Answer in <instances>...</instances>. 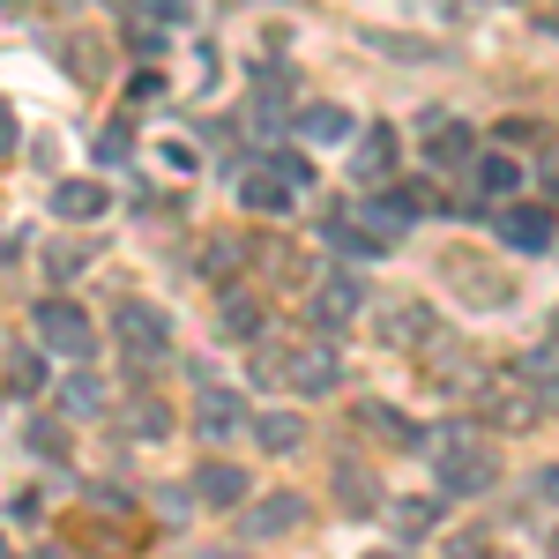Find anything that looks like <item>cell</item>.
Listing matches in <instances>:
<instances>
[{"label": "cell", "instance_id": "obj_1", "mask_svg": "<svg viewBox=\"0 0 559 559\" xmlns=\"http://www.w3.org/2000/svg\"><path fill=\"white\" fill-rule=\"evenodd\" d=\"M492 477H500V463H492L485 440H471V432H440V440H432V492H440V500L492 492Z\"/></svg>", "mask_w": 559, "mask_h": 559}, {"label": "cell", "instance_id": "obj_2", "mask_svg": "<svg viewBox=\"0 0 559 559\" xmlns=\"http://www.w3.org/2000/svg\"><path fill=\"white\" fill-rule=\"evenodd\" d=\"M38 344L60 350V358H90L97 350V329H90V313L75 299H45L38 306Z\"/></svg>", "mask_w": 559, "mask_h": 559}, {"label": "cell", "instance_id": "obj_3", "mask_svg": "<svg viewBox=\"0 0 559 559\" xmlns=\"http://www.w3.org/2000/svg\"><path fill=\"white\" fill-rule=\"evenodd\" d=\"M358 306H366L358 276H321V284H313V299H306V321H313L321 336H344L350 321H358Z\"/></svg>", "mask_w": 559, "mask_h": 559}, {"label": "cell", "instance_id": "obj_4", "mask_svg": "<svg viewBox=\"0 0 559 559\" xmlns=\"http://www.w3.org/2000/svg\"><path fill=\"white\" fill-rule=\"evenodd\" d=\"M515 254H545L552 247V202H515V210H500V224H492Z\"/></svg>", "mask_w": 559, "mask_h": 559}, {"label": "cell", "instance_id": "obj_5", "mask_svg": "<svg viewBox=\"0 0 559 559\" xmlns=\"http://www.w3.org/2000/svg\"><path fill=\"white\" fill-rule=\"evenodd\" d=\"M194 500L202 508H247L254 500V477L239 463H194Z\"/></svg>", "mask_w": 559, "mask_h": 559}, {"label": "cell", "instance_id": "obj_6", "mask_svg": "<svg viewBox=\"0 0 559 559\" xmlns=\"http://www.w3.org/2000/svg\"><path fill=\"white\" fill-rule=\"evenodd\" d=\"M120 344H128V358H142V366H150V358H165V344H173V329H165V313H157V306H120Z\"/></svg>", "mask_w": 559, "mask_h": 559}, {"label": "cell", "instance_id": "obj_7", "mask_svg": "<svg viewBox=\"0 0 559 559\" xmlns=\"http://www.w3.org/2000/svg\"><path fill=\"white\" fill-rule=\"evenodd\" d=\"M284 381L299 388V395H329V388L344 381V366H336V350H329V344H306V350L284 358Z\"/></svg>", "mask_w": 559, "mask_h": 559}, {"label": "cell", "instance_id": "obj_8", "mask_svg": "<svg viewBox=\"0 0 559 559\" xmlns=\"http://www.w3.org/2000/svg\"><path fill=\"white\" fill-rule=\"evenodd\" d=\"M239 426H247L239 395H231V388H216V381H202V395H194V432H202V440H231Z\"/></svg>", "mask_w": 559, "mask_h": 559}, {"label": "cell", "instance_id": "obj_9", "mask_svg": "<svg viewBox=\"0 0 559 559\" xmlns=\"http://www.w3.org/2000/svg\"><path fill=\"white\" fill-rule=\"evenodd\" d=\"M299 522H306V492H269V500L247 508V537H284Z\"/></svg>", "mask_w": 559, "mask_h": 559}, {"label": "cell", "instance_id": "obj_10", "mask_svg": "<svg viewBox=\"0 0 559 559\" xmlns=\"http://www.w3.org/2000/svg\"><path fill=\"white\" fill-rule=\"evenodd\" d=\"M440 515H448V500H432V492L388 500V530H395V537H426V530H440Z\"/></svg>", "mask_w": 559, "mask_h": 559}, {"label": "cell", "instance_id": "obj_11", "mask_svg": "<svg viewBox=\"0 0 559 559\" xmlns=\"http://www.w3.org/2000/svg\"><path fill=\"white\" fill-rule=\"evenodd\" d=\"M239 202H247L254 216H292V210H299V194H292V187H284L276 173H269V165L239 179Z\"/></svg>", "mask_w": 559, "mask_h": 559}, {"label": "cell", "instance_id": "obj_12", "mask_svg": "<svg viewBox=\"0 0 559 559\" xmlns=\"http://www.w3.org/2000/svg\"><path fill=\"white\" fill-rule=\"evenodd\" d=\"M254 440H261V455H299L306 448V418L299 411H254Z\"/></svg>", "mask_w": 559, "mask_h": 559}, {"label": "cell", "instance_id": "obj_13", "mask_svg": "<svg viewBox=\"0 0 559 559\" xmlns=\"http://www.w3.org/2000/svg\"><path fill=\"white\" fill-rule=\"evenodd\" d=\"M112 210V194L97 187V179H60L52 187V216H75V224H90V216Z\"/></svg>", "mask_w": 559, "mask_h": 559}, {"label": "cell", "instance_id": "obj_14", "mask_svg": "<svg viewBox=\"0 0 559 559\" xmlns=\"http://www.w3.org/2000/svg\"><path fill=\"white\" fill-rule=\"evenodd\" d=\"M350 173L366 179V187L395 173V128H381V120H373V134H366V142H358V157H350Z\"/></svg>", "mask_w": 559, "mask_h": 559}, {"label": "cell", "instance_id": "obj_15", "mask_svg": "<svg viewBox=\"0 0 559 559\" xmlns=\"http://www.w3.org/2000/svg\"><path fill=\"white\" fill-rule=\"evenodd\" d=\"M299 134L321 150V142H350V134H358V120H350L344 105H306V112H299Z\"/></svg>", "mask_w": 559, "mask_h": 559}, {"label": "cell", "instance_id": "obj_16", "mask_svg": "<svg viewBox=\"0 0 559 559\" xmlns=\"http://www.w3.org/2000/svg\"><path fill=\"white\" fill-rule=\"evenodd\" d=\"M216 329H224V336H239V344H261V299H247V292H224Z\"/></svg>", "mask_w": 559, "mask_h": 559}, {"label": "cell", "instance_id": "obj_17", "mask_svg": "<svg viewBox=\"0 0 559 559\" xmlns=\"http://www.w3.org/2000/svg\"><path fill=\"white\" fill-rule=\"evenodd\" d=\"M471 142H477V134L463 128V120H440L432 142H426V157H432V165H471Z\"/></svg>", "mask_w": 559, "mask_h": 559}, {"label": "cell", "instance_id": "obj_18", "mask_svg": "<svg viewBox=\"0 0 559 559\" xmlns=\"http://www.w3.org/2000/svg\"><path fill=\"white\" fill-rule=\"evenodd\" d=\"M477 187L508 202V194L522 187V157H508V150H492V157H477Z\"/></svg>", "mask_w": 559, "mask_h": 559}, {"label": "cell", "instance_id": "obj_19", "mask_svg": "<svg viewBox=\"0 0 559 559\" xmlns=\"http://www.w3.org/2000/svg\"><path fill=\"white\" fill-rule=\"evenodd\" d=\"M336 492H344L350 515H366V508H381V500H388V492H381V485H373L366 471H358V463H344V471H336Z\"/></svg>", "mask_w": 559, "mask_h": 559}, {"label": "cell", "instance_id": "obj_20", "mask_svg": "<svg viewBox=\"0 0 559 559\" xmlns=\"http://www.w3.org/2000/svg\"><path fill=\"white\" fill-rule=\"evenodd\" d=\"M128 432H142V440H165V432H173V411H165L157 395H134V411H128Z\"/></svg>", "mask_w": 559, "mask_h": 559}, {"label": "cell", "instance_id": "obj_21", "mask_svg": "<svg viewBox=\"0 0 559 559\" xmlns=\"http://www.w3.org/2000/svg\"><path fill=\"white\" fill-rule=\"evenodd\" d=\"M134 157V120H105L97 128V165H128Z\"/></svg>", "mask_w": 559, "mask_h": 559}, {"label": "cell", "instance_id": "obj_22", "mask_svg": "<svg viewBox=\"0 0 559 559\" xmlns=\"http://www.w3.org/2000/svg\"><path fill=\"white\" fill-rule=\"evenodd\" d=\"M366 426H373V432H395V448H426V432L411 426L403 411H388V403H366Z\"/></svg>", "mask_w": 559, "mask_h": 559}, {"label": "cell", "instance_id": "obj_23", "mask_svg": "<svg viewBox=\"0 0 559 559\" xmlns=\"http://www.w3.org/2000/svg\"><path fill=\"white\" fill-rule=\"evenodd\" d=\"M60 403H68V418H90V411L105 403V388H97V373H68V381H60Z\"/></svg>", "mask_w": 559, "mask_h": 559}, {"label": "cell", "instance_id": "obj_24", "mask_svg": "<svg viewBox=\"0 0 559 559\" xmlns=\"http://www.w3.org/2000/svg\"><path fill=\"white\" fill-rule=\"evenodd\" d=\"M269 173L284 179V187H292V194H313V165H306L299 150H276V157H269Z\"/></svg>", "mask_w": 559, "mask_h": 559}, {"label": "cell", "instance_id": "obj_25", "mask_svg": "<svg viewBox=\"0 0 559 559\" xmlns=\"http://www.w3.org/2000/svg\"><path fill=\"white\" fill-rule=\"evenodd\" d=\"M8 388H15V395H38V388H45V366L31 358V350H23V358H8Z\"/></svg>", "mask_w": 559, "mask_h": 559}, {"label": "cell", "instance_id": "obj_26", "mask_svg": "<svg viewBox=\"0 0 559 559\" xmlns=\"http://www.w3.org/2000/svg\"><path fill=\"white\" fill-rule=\"evenodd\" d=\"M231 261H239V247H231V239H210V247H202V276L224 284V276H231Z\"/></svg>", "mask_w": 559, "mask_h": 559}, {"label": "cell", "instance_id": "obj_27", "mask_svg": "<svg viewBox=\"0 0 559 559\" xmlns=\"http://www.w3.org/2000/svg\"><path fill=\"white\" fill-rule=\"evenodd\" d=\"M247 373H254V388H284V350H276V344H261Z\"/></svg>", "mask_w": 559, "mask_h": 559}, {"label": "cell", "instance_id": "obj_28", "mask_svg": "<svg viewBox=\"0 0 559 559\" xmlns=\"http://www.w3.org/2000/svg\"><path fill=\"white\" fill-rule=\"evenodd\" d=\"M83 261L90 254H75V247H52V254H45V276H52V284H68V276H83Z\"/></svg>", "mask_w": 559, "mask_h": 559}, {"label": "cell", "instance_id": "obj_29", "mask_svg": "<svg viewBox=\"0 0 559 559\" xmlns=\"http://www.w3.org/2000/svg\"><path fill=\"white\" fill-rule=\"evenodd\" d=\"M31 448H38V455H60V448H68L60 418H38V426H31Z\"/></svg>", "mask_w": 559, "mask_h": 559}, {"label": "cell", "instance_id": "obj_30", "mask_svg": "<svg viewBox=\"0 0 559 559\" xmlns=\"http://www.w3.org/2000/svg\"><path fill=\"white\" fill-rule=\"evenodd\" d=\"M15 142H23V128H15V105H8V97H0V157H8V150H15Z\"/></svg>", "mask_w": 559, "mask_h": 559}, {"label": "cell", "instance_id": "obj_31", "mask_svg": "<svg viewBox=\"0 0 559 559\" xmlns=\"http://www.w3.org/2000/svg\"><path fill=\"white\" fill-rule=\"evenodd\" d=\"M134 8H142L150 23H173V15H179V0H128V15H134Z\"/></svg>", "mask_w": 559, "mask_h": 559}, {"label": "cell", "instance_id": "obj_32", "mask_svg": "<svg viewBox=\"0 0 559 559\" xmlns=\"http://www.w3.org/2000/svg\"><path fill=\"white\" fill-rule=\"evenodd\" d=\"M157 90H165V75H157V68H142V75H134V83H128V97H142V105H150Z\"/></svg>", "mask_w": 559, "mask_h": 559}, {"label": "cell", "instance_id": "obj_33", "mask_svg": "<svg viewBox=\"0 0 559 559\" xmlns=\"http://www.w3.org/2000/svg\"><path fill=\"white\" fill-rule=\"evenodd\" d=\"M128 45H134V52H157V45H165V31H157V23H142V31H134V23H128Z\"/></svg>", "mask_w": 559, "mask_h": 559}, {"label": "cell", "instance_id": "obj_34", "mask_svg": "<svg viewBox=\"0 0 559 559\" xmlns=\"http://www.w3.org/2000/svg\"><path fill=\"white\" fill-rule=\"evenodd\" d=\"M537 492H545V500L559 508V463H545V471H537Z\"/></svg>", "mask_w": 559, "mask_h": 559}, {"label": "cell", "instance_id": "obj_35", "mask_svg": "<svg viewBox=\"0 0 559 559\" xmlns=\"http://www.w3.org/2000/svg\"><path fill=\"white\" fill-rule=\"evenodd\" d=\"M15 247H23V239H8V231H0V276H8V254H15Z\"/></svg>", "mask_w": 559, "mask_h": 559}, {"label": "cell", "instance_id": "obj_36", "mask_svg": "<svg viewBox=\"0 0 559 559\" xmlns=\"http://www.w3.org/2000/svg\"><path fill=\"white\" fill-rule=\"evenodd\" d=\"M366 559H411V552H366Z\"/></svg>", "mask_w": 559, "mask_h": 559}, {"label": "cell", "instance_id": "obj_37", "mask_svg": "<svg viewBox=\"0 0 559 559\" xmlns=\"http://www.w3.org/2000/svg\"><path fill=\"white\" fill-rule=\"evenodd\" d=\"M552 336H559V313H552Z\"/></svg>", "mask_w": 559, "mask_h": 559}, {"label": "cell", "instance_id": "obj_38", "mask_svg": "<svg viewBox=\"0 0 559 559\" xmlns=\"http://www.w3.org/2000/svg\"><path fill=\"white\" fill-rule=\"evenodd\" d=\"M38 559H60V552H38Z\"/></svg>", "mask_w": 559, "mask_h": 559}]
</instances>
